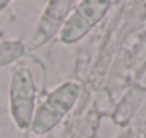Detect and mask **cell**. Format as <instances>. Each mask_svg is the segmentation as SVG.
<instances>
[{"instance_id": "6da1fadb", "label": "cell", "mask_w": 146, "mask_h": 138, "mask_svg": "<svg viewBox=\"0 0 146 138\" xmlns=\"http://www.w3.org/2000/svg\"><path fill=\"white\" fill-rule=\"evenodd\" d=\"M80 94L81 86L75 81H65L55 87L36 108L30 127L31 131L36 135H44L50 133L71 111Z\"/></svg>"}, {"instance_id": "7a4b0ae2", "label": "cell", "mask_w": 146, "mask_h": 138, "mask_svg": "<svg viewBox=\"0 0 146 138\" xmlns=\"http://www.w3.org/2000/svg\"><path fill=\"white\" fill-rule=\"evenodd\" d=\"M9 101L14 124L20 130L30 128L36 113V83L33 73L27 67H19L13 73Z\"/></svg>"}, {"instance_id": "3957f363", "label": "cell", "mask_w": 146, "mask_h": 138, "mask_svg": "<svg viewBox=\"0 0 146 138\" xmlns=\"http://www.w3.org/2000/svg\"><path fill=\"white\" fill-rule=\"evenodd\" d=\"M112 1L102 0H82L78 1L67 17L61 31L60 42L64 44H74L84 39L98 23L104 19Z\"/></svg>"}, {"instance_id": "277c9868", "label": "cell", "mask_w": 146, "mask_h": 138, "mask_svg": "<svg viewBox=\"0 0 146 138\" xmlns=\"http://www.w3.org/2000/svg\"><path fill=\"white\" fill-rule=\"evenodd\" d=\"M75 6H77V1H72V0H51L48 1L40 20H38L30 48L34 50V48L44 46L57 33L60 34L67 17L70 16V13L72 11V9Z\"/></svg>"}, {"instance_id": "5b68a950", "label": "cell", "mask_w": 146, "mask_h": 138, "mask_svg": "<svg viewBox=\"0 0 146 138\" xmlns=\"http://www.w3.org/2000/svg\"><path fill=\"white\" fill-rule=\"evenodd\" d=\"M142 94L143 91L139 90V88H135V90H131L125 95L123 101L121 102V105L118 107V111L115 114V121L118 124H125L128 123V120L132 117V114L135 113V108L139 105L141 102V98H142Z\"/></svg>"}, {"instance_id": "8992f818", "label": "cell", "mask_w": 146, "mask_h": 138, "mask_svg": "<svg viewBox=\"0 0 146 138\" xmlns=\"http://www.w3.org/2000/svg\"><path fill=\"white\" fill-rule=\"evenodd\" d=\"M24 53H26V46L19 40L1 42L0 43V67L19 60L20 57L24 56Z\"/></svg>"}]
</instances>
